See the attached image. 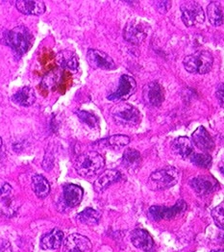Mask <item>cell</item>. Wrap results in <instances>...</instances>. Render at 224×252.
I'll return each instance as SVG.
<instances>
[{
	"instance_id": "cell-1",
	"label": "cell",
	"mask_w": 224,
	"mask_h": 252,
	"mask_svg": "<svg viewBox=\"0 0 224 252\" xmlns=\"http://www.w3.org/2000/svg\"><path fill=\"white\" fill-rule=\"evenodd\" d=\"M33 35L25 26H17L12 30L0 31V42L10 46L16 55L22 56L33 44Z\"/></svg>"
},
{
	"instance_id": "cell-2",
	"label": "cell",
	"mask_w": 224,
	"mask_h": 252,
	"mask_svg": "<svg viewBox=\"0 0 224 252\" xmlns=\"http://www.w3.org/2000/svg\"><path fill=\"white\" fill-rule=\"evenodd\" d=\"M105 167V159L96 151L86 152L78 156L74 162L76 172L83 177H92L98 174Z\"/></svg>"
},
{
	"instance_id": "cell-3",
	"label": "cell",
	"mask_w": 224,
	"mask_h": 252,
	"mask_svg": "<svg viewBox=\"0 0 224 252\" xmlns=\"http://www.w3.org/2000/svg\"><path fill=\"white\" fill-rule=\"evenodd\" d=\"M180 178V171L174 167H166L154 171L148 178L147 185L153 190L165 189L174 186Z\"/></svg>"
},
{
	"instance_id": "cell-4",
	"label": "cell",
	"mask_w": 224,
	"mask_h": 252,
	"mask_svg": "<svg viewBox=\"0 0 224 252\" xmlns=\"http://www.w3.org/2000/svg\"><path fill=\"white\" fill-rule=\"evenodd\" d=\"M183 63L186 70L190 73L206 74L213 67L214 58L210 52L202 50L186 56L184 58Z\"/></svg>"
},
{
	"instance_id": "cell-5",
	"label": "cell",
	"mask_w": 224,
	"mask_h": 252,
	"mask_svg": "<svg viewBox=\"0 0 224 252\" xmlns=\"http://www.w3.org/2000/svg\"><path fill=\"white\" fill-rule=\"evenodd\" d=\"M112 117L117 125L127 127L137 126L142 121L140 111L135 106L125 102H122L114 108Z\"/></svg>"
},
{
	"instance_id": "cell-6",
	"label": "cell",
	"mask_w": 224,
	"mask_h": 252,
	"mask_svg": "<svg viewBox=\"0 0 224 252\" xmlns=\"http://www.w3.org/2000/svg\"><path fill=\"white\" fill-rule=\"evenodd\" d=\"M181 19L187 27L201 24L205 21V13L196 1H186L180 6Z\"/></svg>"
},
{
	"instance_id": "cell-7",
	"label": "cell",
	"mask_w": 224,
	"mask_h": 252,
	"mask_svg": "<svg viewBox=\"0 0 224 252\" xmlns=\"http://www.w3.org/2000/svg\"><path fill=\"white\" fill-rule=\"evenodd\" d=\"M187 208H188L187 203L182 199H180L172 207L152 206L148 211V215L153 220H156V221L163 220H171L183 214Z\"/></svg>"
},
{
	"instance_id": "cell-8",
	"label": "cell",
	"mask_w": 224,
	"mask_h": 252,
	"mask_svg": "<svg viewBox=\"0 0 224 252\" xmlns=\"http://www.w3.org/2000/svg\"><path fill=\"white\" fill-rule=\"evenodd\" d=\"M137 91V82L136 80L128 75L123 74L120 79V83L118 89L112 93L110 95H108V100L110 101H122L128 99L132 94H134Z\"/></svg>"
},
{
	"instance_id": "cell-9",
	"label": "cell",
	"mask_w": 224,
	"mask_h": 252,
	"mask_svg": "<svg viewBox=\"0 0 224 252\" xmlns=\"http://www.w3.org/2000/svg\"><path fill=\"white\" fill-rule=\"evenodd\" d=\"M147 37V26L142 21H129L123 30V38L126 42L139 45Z\"/></svg>"
},
{
	"instance_id": "cell-10",
	"label": "cell",
	"mask_w": 224,
	"mask_h": 252,
	"mask_svg": "<svg viewBox=\"0 0 224 252\" xmlns=\"http://www.w3.org/2000/svg\"><path fill=\"white\" fill-rule=\"evenodd\" d=\"M87 60L89 64L94 68L112 70L117 67L113 58L98 49H89L87 53Z\"/></svg>"
},
{
	"instance_id": "cell-11",
	"label": "cell",
	"mask_w": 224,
	"mask_h": 252,
	"mask_svg": "<svg viewBox=\"0 0 224 252\" xmlns=\"http://www.w3.org/2000/svg\"><path fill=\"white\" fill-rule=\"evenodd\" d=\"M143 99L146 105L159 107L164 100V90L158 82H150L143 87Z\"/></svg>"
},
{
	"instance_id": "cell-12",
	"label": "cell",
	"mask_w": 224,
	"mask_h": 252,
	"mask_svg": "<svg viewBox=\"0 0 224 252\" xmlns=\"http://www.w3.org/2000/svg\"><path fill=\"white\" fill-rule=\"evenodd\" d=\"M93 245L91 241L80 234H71L69 235L64 243L63 252H92Z\"/></svg>"
},
{
	"instance_id": "cell-13",
	"label": "cell",
	"mask_w": 224,
	"mask_h": 252,
	"mask_svg": "<svg viewBox=\"0 0 224 252\" xmlns=\"http://www.w3.org/2000/svg\"><path fill=\"white\" fill-rule=\"evenodd\" d=\"M191 187L199 195H207L220 188L219 181L212 175H199L190 182Z\"/></svg>"
},
{
	"instance_id": "cell-14",
	"label": "cell",
	"mask_w": 224,
	"mask_h": 252,
	"mask_svg": "<svg viewBox=\"0 0 224 252\" xmlns=\"http://www.w3.org/2000/svg\"><path fill=\"white\" fill-rule=\"evenodd\" d=\"M192 143L193 146L204 152H210L215 148V142L203 126H199L192 135Z\"/></svg>"
},
{
	"instance_id": "cell-15",
	"label": "cell",
	"mask_w": 224,
	"mask_h": 252,
	"mask_svg": "<svg viewBox=\"0 0 224 252\" xmlns=\"http://www.w3.org/2000/svg\"><path fill=\"white\" fill-rule=\"evenodd\" d=\"M84 191L80 186L75 184H65L63 187V198L64 204L73 208L80 204L83 198Z\"/></svg>"
},
{
	"instance_id": "cell-16",
	"label": "cell",
	"mask_w": 224,
	"mask_h": 252,
	"mask_svg": "<svg viewBox=\"0 0 224 252\" xmlns=\"http://www.w3.org/2000/svg\"><path fill=\"white\" fill-rule=\"evenodd\" d=\"M16 7L21 14L26 16H41L46 9L44 2L39 0H19L16 2Z\"/></svg>"
},
{
	"instance_id": "cell-17",
	"label": "cell",
	"mask_w": 224,
	"mask_h": 252,
	"mask_svg": "<svg viewBox=\"0 0 224 252\" xmlns=\"http://www.w3.org/2000/svg\"><path fill=\"white\" fill-rule=\"evenodd\" d=\"M122 178V173L117 169H107L103 171L94 182V189L97 192L107 189L113 183L119 181Z\"/></svg>"
},
{
	"instance_id": "cell-18",
	"label": "cell",
	"mask_w": 224,
	"mask_h": 252,
	"mask_svg": "<svg viewBox=\"0 0 224 252\" xmlns=\"http://www.w3.org/2000/svg\"><path fill=\"white\" fill-rule=\"evenodd\" d=\"M130 239L135 248L142 250L143 252L150 251L154 244L151 235L142 228H138L132 231Z\"/></svg>"
},
{
	"instance_id": "cell-19",
	"label": "cell",
	"mask_w": 224,
	"mask_h": 252,
	"mask_svg": "<svg viewBox=\"0 0 224 252\" xmlns=\"http://www.w3.org/2000/svg\"><path fill=\"white\" fill-rule=\"evenodd\" d=\"M64 241V233L58 228H54L46 233L41 241V249L43 250H57L59 249Z\"/></svg>"
},
{
	"instance_id": "cell-20",
	"label": "cell",
	"mask_w": 224,
	"mask_h": 252,
	"mask_svg": "<svg viewBox=\"0 0 224 252\" xmlns=\"http://www.w3.org/2000/svg\"><path fill=\"white\" fill-rule=\"evenodd\" d=\"M171 148L173 152L183 159L190 158V156L193 153V145L188 137L180 136L173 140L171 144Z\"/></svg>"
},
{
	"instance_id": "cell-21",
	"label": "cell",
	"mask_w": 224,
	"mask_h": 252,
	"mask_svg": "<svg viewBox=\"0 0 224 252\" xmlns=\"http://www.w3.org/2000/svg\"><path fill=\"white\" fill-rule=\"evenodd\" d=\"M129 143H130V138L128 136L114 135L96 143V146L100 148H111L115 150H120L121 148L128 146Z\"/></svg>"
},
{
	"instance_id": "cell-22",
	"label": "cell",
	"mask_w": 224,
	"mask_h": 252,
	"mask_svg": "<svg viewBox=\"0 0 224 252\" xmlns=\"http://www.w3.org/2000/svg\"><path fill=\"white\" fill-rule=\"evenodd\" d=\"M12 99L18 105L29 107L35 103L36 94L32 88L23 87L12 96Z\"/></svg>"
},
{
	"instance_id": "cell-23",
	"label": "cell",
	"mask_w": 224,
	"mask_h": 252,
	"mask_svg": "<svg viewBox=\"0 0 224 252\" xmlns=\"http://www.w3.org/2000/svg\"><path fill=\"white\" fill-rule=\"evenodd\" d=\"M207 17L213 26H221L224 24V11L220 2L213 1L207 7Z\"/></svg>"
},
{
	"instance_id": "cell-24",
	"label": "cell",
	"mask_w": 224,
	"mask_h": 252,
	"mask_svg": "<svg viewBox=\"0 0 224 252\" xmlns=\"http://www.w3.org/2000/svg\"><path fill=\"white\" fill-rule=\"evenodd\" d=\"M57 63L63 68H67L69 70H77L79 63H78V58L76 54L72 51L69 50H63L57 54Z\"/></svg>"
},
{
	"instance_id": "cell-25",
	"label": "cell",
	"mask_w": 224,
	"mask_h": 252,
	"mask_svg": "<svg viewBox=\"0 0 224 252\" xmlns=\"http://www.w3.org/2000/svg\"><path fill=\"white\" fill-rule=\"evenodd\" d=\"M21 207V202L14 197H6L0 200V217L12 218L17 215Z\"/></svg>"
},
{
	"instance_id": "cell-26",
	"label": "cell",
	"mask_w": 224,
	"mask_h": 252,
	"mask_svg": "<svg viewBox=\"0 0 224 252\" xmlns=\"http://www.w3.org/2000/svg\"><path fill=\"white\" fill-rule=\"evenodd\" d=\"M32 189L39 198H45L50 192V185L44 176L36 174L32 177Z\"/></svg>"
},
{
	"instance_id": "cell-27",
	"label": "cell",
	"mask_w": 224,
	"mask_h": 252,
	"mask_svg": "<svg viewBox=\"0 0 224 252\" xmlns=\"http://www.w3.org/2000/svg\"><path fill=\"white\" fill-rule=\"evenodd\" d=\"M100 213L93 208H87L76 217V220L86 225H96L100 220Z\"/></svg>"
},
{
	"instance_id": "cell-28",
	"label": "cell",
	"mask_w": 224,
	"mask_h": 252,
	"mask_svg": "<svg viewBox=\"0 0 224 252\" xmlns=\"http://www.w3.org/2000/svg\"><path fill=\"white\" fill-rule=\"evenodd\" d=\"M141 159V154L136 149L128 148L123 153V163L125 167H135L140 163Z\"/></svg>"
},
{
	"instance_id": "cell-29",
	"label": "cell",
	"mask_w": 224,
	"mask_h": 252,
	"mask_svg": "<svg viewBox=\"0 0 224 252\" xmlns=\"http://www.w3.org/2000/svg\"><path fill=\"white\" fill-rule=\"evenodd\" d=\"M190 159L193 165L199 168H209L212 166V156L208 153H192Z\"/></svg>"
},
{
	"instance_id": "cell-30",
	"label": "cell",
	"mask_w": 224,
	"mask_h": 252,
	"mask_svg": "<svg viewBox=\"0 0 224 252\" xmlns=\"http://www.w3.org/2000/svg\"><path fill=\"white\" fill-rule=\"evenodd\" d=\"M76 115L80 119L82 123H84L85 125H87L91 128H96L99 125V121L97 117L87 111H77Z\"/></svg>"
},
{
	"instance_id": "cell-31",
	"label": "cell",
	"mask_w": 224,
	"mask_h": 252,
	"mask_svg": "<svg viewBox=\"0 0 224 252\" xmlns=\"http://www.w3.org/2000/svg\"><path fill=\"white\" fill-rule=\"evenodd\" d=\"M224 202H222L219 206L212 210V217L216 222V224L221 228H224Z\"/></svg>"
},
{
	"instance_id": "cell-32",
	"label": "cell",
	"mask_w": 224,
	"mask_h": 252,
	"mask_svg": "<svg viewBox=\"0 0 224 252\" xmlns=\"http://www.w3.org/2000/svg\"><path fill=\"white\" fill-rule=\"evenodd\" d=\"M13 191L11 185L3 180H0V200L9 197Z\"/></svg>"
},
{
	"instance_id": "cell-33",
	"label": "cell",
	"mask_w": 224,
	"mask_h": 252,
	"mask_svg": "<svg viewBox=\"0 0 224 252\" xmlns=\"http://www.w3.org/2000/svg\"><path fill=\"white\" fill-rule=\"evenodd\" d=\"M154 4H155V8H156V10L160 13V14H165L169 9H170V7H171V4H172V2L171 1H155L154 2Z\"/></svg>"
},
{
	"instance_id": "cell-34",
	"label": "cell",
	"mask_w": 224,
	"mask_h": 252,
	"mask_svg": "<svg viewBox=\"0 0 224 252\" xmlns=\"http://www.w3.org/2000/svg\"><path fill=\"white\" fill-rule=\"evenodd\" d=\"M216 95H217V98H218V100L220 102L221 107H224V90L223 83L218 86V89H217V92H216Z\"/></svg>"
},
{
	"instance_id": "cell-35",
	"label": "cell",
	"mask_w": 224,
	"mask_h": 252,
	"mask_svg": "<svg viewBox=\"0 0 224 252\" xmlns=\"http://www.w3.org/2000/svg\"><path fill=\"white\" fill-rule=\"evenodd\" d=\"M0 252H14L10 242L7 240H0Z\"/></svg>"
},
{
	"instance_id": "cell-36",
	"label": "cell",
	"mask_w": 224,
	"mask_h": 252,
	"mask_svg": "<svg viewBox=\"0 0 224 252\" xmlns=\"http://www.w3.org/2000/svg\"><path fill=\"white\" fill-rule=\"evenodd\" d=\"M2 150H3V142H2V139L0 137V160H1V157H2Z\"/></svg>"
},
{
	"instance_id": "cell-37",
	"label": "cell",
	"mask_w": 224,
	"mask_h": 252,
	"mask_svg": "<svg viewBox=\"0 0 224 252\" xmlns=\"http://www.w3.org/2000/svg\"><path fill=\"white\" fill-rule=\"evenodd\" d=\"M224 252V251H213V252Z\"/></svg>"
}]
</instances>
